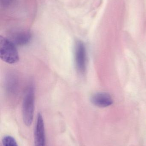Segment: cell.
<instances>
[{
  "mask_svg": "<svg viewBox=\"0 0 146 146\" xmlns=\"http://www.w3.org/2000/svg\"><path fill=\"white\" fill-rule=\"evenodd\" d=\"M35 101V92L33 85H30L26 90L22 102V117L26 126L31 124L33 120Z\"/></svg>",
  "mask_w": 146,
  "mask_h": 146,
  "instance_id": "1",
  "label": "cell"
},
{
  "mask_svg": "<svg viewBox=\"0 0 146 146\" xmlns=\"http://www.w3.org/2000/svg\"><path fill=\"white\" fill-rule=\"evenodd\" d=\"M0 57L2 60L9 64L17 63L19 60L16 45L9 38L0 37Z\"/></svg>",
  "mask_w": 146,
  "mask_h": 146,
  "instance_id": "2",
  "label": "cell"
},
{
  "mask_svg": "<svg viewBox=\"0 0 146 146\" xmlns=\"http://www.w3.org/2000/svg\"><path fill=\"white\" fill-rule=\"evenodd\" d=\"M74 57L76 69L80 73H85L87 66L86 50L85 44L81 41H77L75 44Z\"/></svg>",
  "mask_w": 146,
  "mask_h": 146,
  "instance_id": "3",
  "label": "cell"
},
{
  "mask_svg": "<svg viewBox=\"0 0 146 146\" xmlns=\"http://www.w3.org/2000/svg\"><path fill=\"white\" fill-rule=\"evenodd\" d=\"M35 146H45L44 123L42 115L39 113L34 131Z\"/></svg>",
  "mask_w": 146,
  "mask_h": 146,
  "instance_id": "4",
  "label": "cell"
},
{
  "mask_svg": "<svg viewBox=\"0 0 146 146\" xmlns=\"http://www.w3.org/2000/svg\"><path fill=\"white\" fill-rule=\"evenodd\" d=\"M91 101L95 106L104 108L112 104L113 100L109 94L103 92L96 93L92 95Z\"/></svg>",
  "mask_w": 146,
  "mask_h": 146,
  "instance_id": "5",
  "label": "cell"
},
{
  "mask_svg": "<svg viewBox=\"0 0 146 146\" xmlns=\"http://www.w3.org/2000/svg\"><path fill=\"white\" fill-rule=\"evenodd\" d=\"M6 90L7 94L10 96H15L18 93L19 82L16 75L11 73L6 77Z\"/></svg>",
  "mask_w": 146,
  "mask_h": 146,
  "instance_id": "6",
  "label": "cell"
},
{
  "mask_svg": "<svg viewBox=\"0 0 146 146\" xmlns=\"http://www.w3.org/2000/svg\"><path fill=\"white\" fill-rule=\"evenodd\" d=\"M31 38V33L27 31H17L14 32L10 36L11 40L15 45H25L27 44Z\"/></svg>",
  "mask_w": 146,
  "mask_h": 146,
  "instance_id": "7",
  "label": "cell"
},
{
  "mask_svg": "<svg viewBox=\"0 0 146 146\" xmlns=\"http://www.w3.org/2000/svg\"><path fill=\"white\" fill-rule=\"evenodd\" d=\"M2 141L3 146H18L15 139L10 135L4 136Z\"/></svg>",
  "mask_w": 146,
  "mask_h": 146,
  "instance_id": "8",
  "label": "cell"
},
{
  "mask_svg": "<svg viewBox=\"0 0 146 146\" xmlns=\"http://www.w3.org/2000/svg\"><path fill=\"white\" fill-rule=\"evenodd\" d=\"M13 0H1V2L4 6L9 5L13 2Z\"/></svg>",
  "mask_w": 146,
  "mask_h": 146,
  "instance_id": "9",
  "label": "cell"
}]
</instances>
